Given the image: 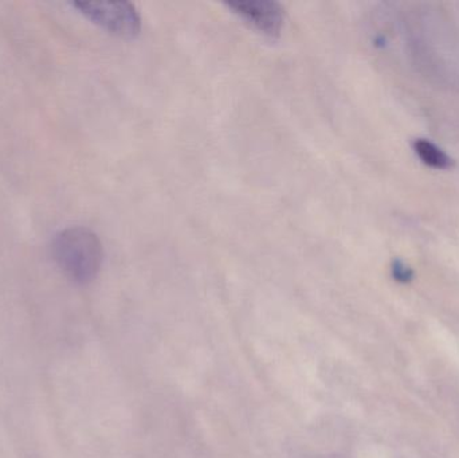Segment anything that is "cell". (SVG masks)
<instances>
[{"label":"cell","mask_w":459,"mask_h":458,"mask_svg":"<svg viewBox=\"0 0 459 458\" xmlns=\"http://www.w3.org/2000/svg\"><path fill=\"white\" fill-rule=\"evenodd\" d=\"M54 260L67 277L77 284H89L96 279L102 265V244L86 228L73 226L56 234L53 241Z\"/></svg>","instance_id":"1"},{"label":"cell","mask_w":459,"mask_h":458,"mask_svg":"<svg viewBox=\"0 0 459 458\" xmlns=\"http://www.w3.org/2000/svg\"><path fill=\"white\" fill-rule=\"evenodd\" d=\"M226 5L270 37L280 34L285 23V10L274 0H231Z\"/></svg>","instance_id":"3"},{"label":"cell","mask_w":459,"mask_h":458,"mask_svg":"<svg viewBox=\"0 0 459 458\" xmlns=\"http://www.w3.org/2000/svg\"><path fill=\"white\" fill-rule=\"evenodd\" d=\"M417 152L423 159V161L430 164V166L442 169V167H446L449 164L447 156L441 150H438L436 145L431 144V143L418 142Z\"/></svg>","instance_id":"4"},{"label":"cell","mask_w":459,"mask_h":458,"mask_svg":"<svg viewBox=\"0 0 459 458\" xmlns=\"http://www.w3.org/2000/svg\"><path fill=\"white\" fill-rule=\"evenodd\" d=\"M72 5L89 21L118 37H136L142 29V18L134 3L93 0L74 2Z\"/></svg>","instance_id":"2"}]
</instances>
